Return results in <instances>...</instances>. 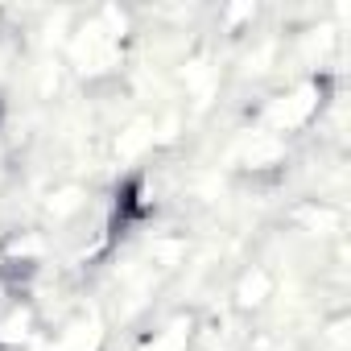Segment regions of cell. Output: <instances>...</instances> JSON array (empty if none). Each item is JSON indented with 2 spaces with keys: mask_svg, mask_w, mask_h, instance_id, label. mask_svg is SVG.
I'll list each match as a JSON object with an SVG mask.
<instances>
[{
  "mask_svg": "<svg viewBox=\"0 0 351 351\" xmlns=\"http://www.w3.org/2000/svg\"><path fill=\"white\" fill-rule=\"evenodd\" d=\"M153 215H157V195H153L149 173H145V169H128L124 178L108 191V199H104V207H99L95 236H91V244H83L79 265H83V269H95V265L112 261Z\"/></svg>",
  "mask_w": 351,
  "mask_h": 351,
  "instance_id": "6da1fadb",
  "label": "cell"
},
{
  "mask_svg": "<svg viewBox=\"0 0 351 351\" xmlns=\"http://www.w3.org/2000/svg\"><path fill=\"white\" fill-rule=\"evenodd\" d=\"M330 91H335L330 75H302V79H289L285 87L269 91V95L248 112L252 132L273 136V141H285V136L306 132V128L322 116V108L330 104Z\"/></svg>",
  "mask_w": 351,
  "mask_h": 351,
  "instance_id": "7a4b0ae2",
  "label": "cell"
},
{
  "mask_svg": "<svg viewBox=\"0 0 351 351\" xmlns=\"http://www.w3.org/2000/svg\"><path fill=\"white\" fill-rule=\"evenodd\" d=\"M195 343V314H169L157 330L141 335L136 351H191Z\"/></svg>",
  "mask_w": 351,
  "mask_h": 351,
  "instance_id": "3957f363",
  "label": "cell"
},
{
  "mask_svg": "<svg viewBox=\"0 0 351 351\" xmlns=\"http://www.w3.org/2000/svg\"><path fill=\"white\" fill-rule=\"evenodd\" d=\"M104 343H108V330H104L95 318L79 314L75 322H66V326L54 335L50 351H104Z\"/></svg>",
  "mask_w": 351,
  "mask_h": 351,
  "instance_id": "277c9868",
  "label": "cell"
},
{
  "mask_svg": "<svg viewBox=\"0 0 351 351\" xmlns=\"http://www.w3.org/2000/svg\"><path fill=\"white\" fill-rule=\"evenodd\" d=\"M269 293H273V277L261 273V269H248V273L236 281V306H240V310H256V306H265Z\"/></svg>",
  "mask_w": 351,
  "mask_h": 351,
  "instance_id": "5b68a950",
  "label": "cell"
},
{
  "mask_svg": "<svg viewBox=\"0 0 351 351\" xmlns=\"http://www.w3.org/2000/svg\"><path fill=\"white\" fill-rule=\"evenodd\" d=\"M0 351H25V347H21L17 339H0Z\"/></svg>",
  "mask_w": 351,
  "mask_h": 351,
  "instance_id": "8992f818",
  "label": "cell"
},
{
  "mask_svg": "<svg viewBox=\"0 0 351 351\" xmlns=\"http://www.w3.org/2000/svg\"><path fill=\"white\" fill-rule=\"evenodd\" d=\"M0 124H5V99H0Z\"/></svg>",
  "mask_w": 351,
  "mask_h": 351,
  "instance_id": "52a82bcc",
  "label": "cell"
}]
</instances>
